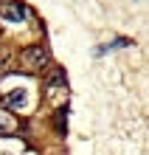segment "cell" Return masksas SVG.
Wrapping results in <instances>:
<instances>
[{"mask_svg":"<svg viewBox=\"0 0 149 155\" xmlns=\"http://www.w3.org/2000/svg\"><path fill=\"white\" fill-rule=\"evenodd\" d=\"M6 102L11 104V107H25V104H28V90H25V87L6 90Z\"/></svg>","mask_w":149,"mask_h":155,"instance_id":"3957f363","label":"cell"},{"mask_svg":"<svg viewBox=\"0 0 149 155\" xmlns=\"http://www.w3.org/2000/svg\"><path fill=\"white\" fill-rule=\"evenodd\" d=\"M6 59H8V57H6V51H0V68L6 65Z\"/></svg>","mask_w":149,"mask_h":155,"instance_id":"8992f818","label":"cell"},{"mask_svg":"<svg viewBox=\"0 0 149 155\" xmlns=\"http://www.w3.org/2000/svg\"><path fill=\"white\" fill-rule=\"evenodd\" d=\"M45 62H48V54H45V48H40V45H31V48L23 51V68L31 71V74H40L45 68Z\"/></svg>","mask_w":149,"mask_h":155,"instance_id":"6da1fadb","label":"cell"},{"mask_svg":"<svg viewBox=\"0 0 149 155\" xmlns=\"http://www.w3.org/2000/svg\"><path fill=\"white\" fill-rule=\"evenodd\" d=\"M127 45H132V40H124V37H118V40L107 42V45H99V48H96V57H104L107 51H115V48H127Z\"/></svg>","mask_w":149,"mask_h":155,"instance_id":"277c9868","label":"cell"},{"mask_svg":"<svg viewBox=\"0 0 149 155\" xmlns=\"http://www.w3.org/2000/svg\"><path fill=\"white\" fill-rule=\"evenodd\" d=\"M8 133H14V118L8 113H0V135H8Z\"/></svg>","mask_w":149,"mask_h":155,"instance_id":"5b68a950","label":"cell"},{"mask_svg":"<svg viewBox=\"0 0 149 155\" xmlns=\"http://www.w3.org/2000/svg\"><path fill=\"white\" fill-rule=\"evenodd\" d=\"M0 17L8 23H23L25 20V6L17 3V0H3L0 3Z\"/></svg>","mask_w":149,"mask_h":155,"instance_id":"7a4b0ae2","label":"cell"}]
</instances>
